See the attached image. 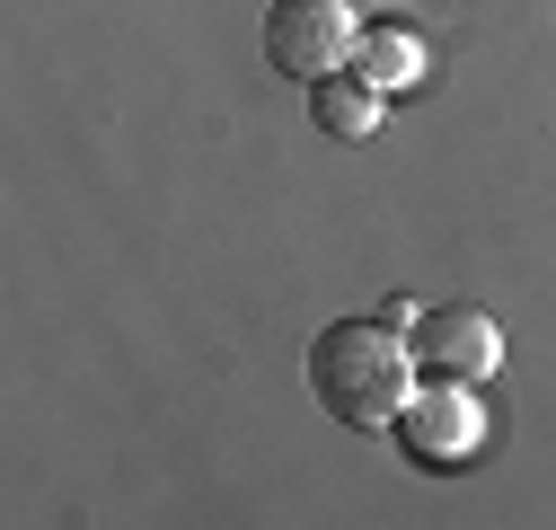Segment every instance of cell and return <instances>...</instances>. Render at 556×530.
<instances>
[{"instance_id": "1", "label": "cell", "mask_w": 556, "mask_h": 530, "mask_svg": "<svg viewBox=\"0 0 556 530\" xmlns=\"http://www.w3.org/2000/svg\"><path fill=\"white\" fill-rule=\"evenodd\" d=\"M309 389H318V407L336 425L389 433L406 416V398L425 389V371H415L406 327H389V318H336V327L309 337Z\"/></svg>"}, {"instance_id": "2", "label": "cell", "mask_w": 556, "mask_h": 530, "mask_svg": "<svg viewBox=\"0 0 556 530\" xmlns=\"http://www.w3.org/2000/svg\"><path fill=\"white\" fill-rule=\"evenodd\" d=\"M363 18L354 0H265V62L283 80H336L354 72Z\"/></svg>"}, {"instance_id": "3", "label": "cell", "mask_w": 556, "mask_h": 530, "mask_svg": "<svg viewBox=\"0 0 556 530\" xmlns=\"http://www.w3.org/2000/svg\"><path fill=\"white\" fill-rule=\"evenodd\" d=\"M389 433H397V451L415 459V469H468V459L485 451V407H477L468 380H425Z\"/></svg>"}, {"instance_id": "4", "label": "cell", "mask_w": 556, "mask_h": 530, "mask_svg": "<svg viewBox=\"0 0 556 530\" xmlns=\"http://www.w3.org/2000/svg\"><path fill=\"white\" fill-rule=\"evenodd\" d=\"M406 345H415V371L425 380H468V389H485L504 371V327L485 318V310H468V301H451V310H425L406 327Z\"/></svg>"}, {"instance_id": "5", "label": "cell", "mask_w": 556, "mask_h": 530, "mask_svg": "<svg viewBox=\"0 0 556 530\" xmlns=\"http://www.w3.org/2000/svg\"><path fill=\"white\" fill-rule=\"evenodd\" d=\"M389 115V98L363 80V72H336V80H309V124L336 132V142H371Z\"/></svg>"}, {"instance_id": "6", "label": "cell", "mask_w": 556, "mask_h": 530, "mask_svg": "<svg viewBox=\"0 0 556 530\" xmlns=\"http://www.w3.org/2000/svg\"><path fill=\"white\" fill-rule=\"evenodd\" d=\"M354 72H363L380 98H397V89H415V80H425V45H415L406 27H363V45H354Z\"/></svg>"}]
</instances>
